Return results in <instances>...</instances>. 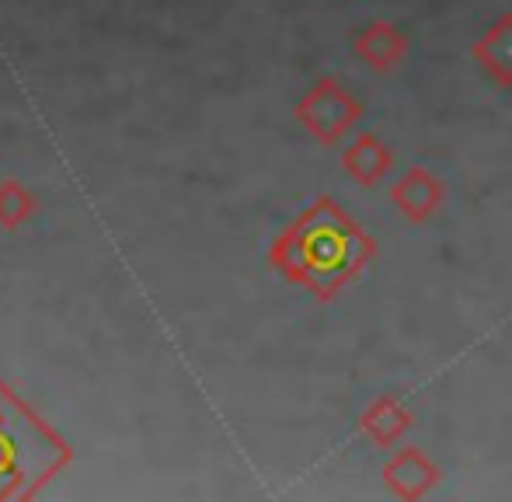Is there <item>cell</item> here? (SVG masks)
Returning a JSON list of instances; mask_svg holds the SVG:
<instances>
[{
    "label": "cell",
    "mask_w": 512,
    "mask_h": 502,
    "mask_svg": "<svg viewBox=\"0 0 512 502\" xmlns=\"http://www.w3.org/2000/svg\"><path fill=\"white\" fill-rule=\"evenodd\" d=\"M377 251V241L359 227L356 217H349L331 196H317L272 241L269 265L286 283L304 286L310 297L335 300L345 286L363 276Z\"/></svg>",
    "instance_id": "obj_1"
},
{
    "label": "cell",
    "mask_w": 512,
    "mask_h": 502,
    "mask_svg": "<svg viewBox=\"0 0 512 502\" xmlns=\"http://www.w3.org/2000/svg\"><path fill=\"white\" fill-rule=\"evenodd\" d=\"M293 119L314 136L321 147H335L342 136H349L356 123L363 119V102L349 95L338 77H317L293 105Z\"/></svg>",
    "instance_id": "obj_2"
},
{
    "label": "cell",
    "mask_w": 512,
    "mask_h": 502,
    "mask_svg": "<svg viewBox=\"0 0 512 502\" xmlns=\"http://www.w3.org/2000/svg\"><path fill=\"white\" fill-rule=\"evenodd\" d=\"M352 53H356L359 63H366L377 74H391L408 56V32L401 25H394V21L377 18L352 35Z\"/></svg>",
    "instance_id": "obj_3"
},
{
    "label": "cell",
    "mask_w": 512,
    "mask_h": 502,
    "mask_svg": "<svg viewBox=\"0 0 512 502\" xmlns=\"http://www.w3.org/2000/svg\"><path fill=\"white\" fill-rule=\"evenodd\" d=\"M380 478H384L387 492L398 499H425L432 489L439 485V468L425 457V450L418 447H401L398 454L387 457L384 471H380Z\"/></svg>",
    "instance_id": "obj_4"
},
{
    "label": "cell",
    "mask_w": 512,
    "mask_h": 502,
    "mask_svg": "<svg viewBox=\"0 0 512 502\" xmlns=\"http://www.w3.org/2000/svg\"><path fill=\"white\" fill-rule=\"evenodd\" d=\"M446 199V185L439 182L432 171L425 168H408L398 182L391 185V203L398 206V213L408 224H425L436 217V210Z\"/></svg>",
    "instance_id": "obj_5"
},
{
    "label": "cell",
    "mask_w": 512,
    "mask_h": 502,
    "mask_svg": "<svg viewBox=\"0 0 512 502\" xmlns=\"http://www.w3.org/2000/svg\"><path fill=\"white\" fill-rule=\"evenodd\" d=\"M415 426V415L401 405L394 394H380L373 405H366V412L359 415V429L370 443H377L380 450H391L401 443V436Z\"/></svg>",
    "instance_id": "obj_6"
},
{
    "label": "cell",
    "mask_w": 512,
    "mask_h": 502,
    "mask_svg": "<svg viewBox=\"0 0 512 502\" xmlns=\"http://www.w3.org/2000/svg\"><path fill=\"white\" fill-rule=\"evenodd\" d=\"M342 168L349 171V178H356L363 189H373L387 178V171L394 168V154L387 150V143L377 133H359L349 147L342 150Z\"/></svg>",
    "instance_id": "obj_7"
},
{
    "label": "cell",
    "mask_w": 512,
    "mask_h": 502,
    "mask_svg": "<svg viewBox=\"0 0 512 502\" xmlns=\"http://www.w3.org/2000/svg\"><path fill=\"white\" fill-rule=\"evenodd\" d=\"M471 56L478 60L481 70H488L495 84L512 88V14H499L488 25V32L474 42Z\"/></svg>",
    "instance_id": "obj_8"
},
{
    "label": "cell",
    "mask_w": 512,
    "mask_h": 502,
    "mask_svg": "<svg viewBox=\"0 0 512 502\" xmlns=\"http://www.w3.org/2000/svg\"><path fill=\"white\" fill-rule=\"evenodd\" d=\"M39 206V199L32 196V189L18 182V178H4L0 182V227L4 231H18L21 224H28Z\"/></svg>",
    "instance_id": "obj_9"
}]
</instances>
